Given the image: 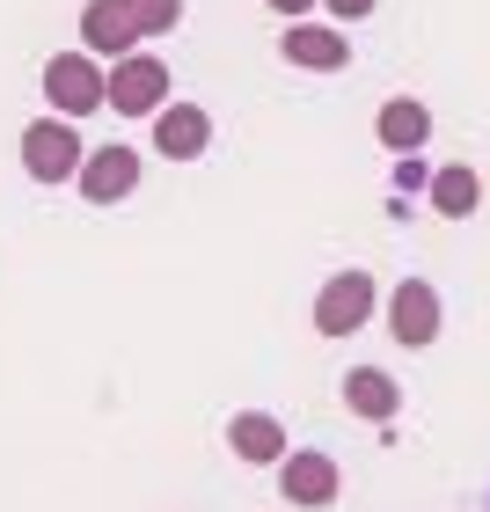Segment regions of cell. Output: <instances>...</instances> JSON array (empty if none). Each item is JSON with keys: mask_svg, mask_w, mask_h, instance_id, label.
<instances>
[{"mask_svg": "<svg viewBox=\"0 0 490 512\" xmlns=\"http://www.w3.org/2000/svg\"><path fill=\"white\" fill-rule=\"evenodd\" d=\"M110 96V74L96 66V52H59L44 59V103L59 110V118H96Z\"/></svg>", "mask_w": 490, "mask_h": 512, "instance_id": "cell-1", "label": "cell"}, {"mask_svg": "<svg viewBox=\"0 0 490 512\" xmlns=\"http://www.w3.org/2000/svg\"><path fill=\"white\" fill-rule=\"evenodd\" d=\"M81 132L74 118H59V110H44L37 125H22V169H30V183H66L81 169Z\"/></svg>", "mask_w": 490, "mask_h": 512, "instance_id": "cell-2", "label": "cell"}, {"mask_svg": "<svg viewBox=\"0 0 490 512\" xmlns=\"http://www.w3.org/2000/svg\"><path fill=\"white\" fill-rule=\"evenodd\" d=\"M103 103L118 110V118H154V110L169 103V66L132 44L125 59H110V96Z\"/></svg>", "mask_w": 490, "mask_h": 512, "instance_id": "cell-3", "label": "cell"}, {"mask_svg": "<svg viewBox=\"0 0 490 512\" xmlns=\"http://www.w3.org/2000/svg\"><path fill=\"white\" fill-rule=\"evenodd\" d=\"M439 286L432 278H403V286L388 293V330H395V344H410V352H425V344L439 337Z\"/></svg>", "mask_w": 490, "mask_h": 512, "instance_id": "cell-4", "label": "cell"}, {"mask_svg": "<svg viewBox=\"0 0 490 512\" xmlns=\"http://www.w3.org/2000/svg\"><path fill=\"white\" fill-rule=\"evenodd\" d=\"M373 300H381V293H373L366 271H337L330 286L315 293V330H322V337H352L359 322L373 315Z\"/></svg>", "mask_w": 490, "mask_h": 512, "instance_id": "cell-5", "label": "cell"}, {"mask_svg": "<svg viewBox=\"0 0 490 512\" xmlns=\"http://www.w3.org/2000/svg\"><path fill=\"white\" fill-rule=\"evenodd\" d=\"M74 183H81L88 205H125L139 191V154L132 147H96V154H81Z\"/></svg>", "mask_w": 490, "mask_h": 512, "instance_id": "cell-6", "label": "cell"}, {"mask_svg": "<svg viewBox=\"0 0 490 512\" xmlns=\"http://www.w3.org/2000/svg\"><path fill=\"white\" fill-rule=\"evenodd\" d=\"M205 147H213V118L198 103H161L154 110V154L161 161H198Z\"/></svg>", "mask_w": 490, "mask_h": 512, "instance_id": "cell-7", "label": "cell"}, {"mask_svg": "<svg viewBox=\"0 0 490 512\" xmlns=\"http://www.w3.org/2000/svg\"><path fill=\"white\" fill-rule=\"evenodd\" d=\"M278 52H286V66H308V74H344V66H352V44H344V30H330V22H293V30L278 37Z\"/></svg>", "mask_w": 490, "mask_h": 512, "instance_id": "cell-8", "label": "cell"}, {"mask_svg": "<svg viewBox=\"0 0 490 512\" xmlns=\"http://www.w3.org/2000/svg\"><path fill=\"white\" fill-rule=\"evenodd\" d=\"M278 491L293 505H330L337 498V461L330 454H278Z\"/></svg>", "mask_w": 490, "mask_h": 512, "instance_id": "cell-9", "label": "cell"}, {"mask_svg": "<svg viewBox=\"0 0 490 512\" xmlns=\"http://www.w3.org/2000/svg\"><path fill=\"white\" fill-rule=\"evenodd\" d=\"M81 44H88L96 59H125L132 44H139L125 0H88V8H81Z\"/></svg>", "mask_w": 490, "mask_h": 512, "instance_id": "cell-10", "label": "cell"}, {"mask_svg": "<svg viewBox=\"0 0 490 512\" xmlns=\"http://www.w3.org/2000/svg\"><path fill=\"white\" fill-rule=\"evenodd\" d=\"M344 403H352L366 425H388V417L403 410V388H395L381 366H352V374H344Z\"/></svg>", "mask_w": 490, "mask_h": 512, "instance_id": "cell-11", "label": "cell"}, {"mask_svg": "<svg viewBox=\"0 0 490 512\" xmlns=\"http://www.w3.org/2000/svg\"><path fill=\"white\" fill-rule=\"evenodd\" d=\"M227 447H235V461H256V469H264V461L286 454V425H278L271 410H242L235 425H227Z\"/></svg>", "mask_w": 490, "mask_h": 512, "instance_id": "cell-12", "label": "cell"}, {"mask_svg": "<svg viewBox=\"0 0 490 512\" xmlns=\"http://www.w3.org/2000/svg\"><path fill=\"white\" fill-rule=\"evenodd\" d=\"M373 132H381V147H395V154H417V147L432 139V110L417 103V96H395V103H381Z\"/></svg>", "mask_w": 490, "mask_h": 512, "instance_id": "cell-13", "label": "cell"}, {"mask_svg": "<svg viewBox=\"0 0 490 512\" xmlns=\"http://www.w3.org/2000/svg\"><path fill=\"white\" fill-rule=\"evenodd\" d=\"M476 205H483V183H476V169H439V176H432V213L469 220Z\"/></svg>", "mask_w": 490, "mask_h": 512, "instance_id": "cell-14", "label": "cell"}, {"mask_svg": "<svg viewBox=\"0 0 490 512\" xmlns=\"http://www.w3.org/2000/svg\"><path fill=\"white\" fill-rule=\"evenodd\" d=\"M125 15H132L139 37H169L183 22V0H125Z\"/></svg>", "mask_w": 490, "mask_h": 512, "instance_id": "cell-15", "label": "cell"}, {"mask_svg": "<svg viewBox=\"0 0 490 512\" xmlns=\"http://www.w3.org/2000/svg\"><path fill=\"white\" fill-rule=\"evenodd\" d=\"M395 161H403V169H395V191H425V161H417V154H395Z\"/></svg>", "mask_w": 490, "mask_h": 512, "instance_id": "cell-16", "label": "cell"}, {"mask_svg": "<svg viewBox=\"0 0 490 512\" xmlns=\"http://www.w3.org/2000/svg\"><path fill=\"white\" fill-rule=\"evenodd\" d=\"M330 15H344V22H359V15H373V0H322Z\"/></svg>", "mask_w": 490, "mask_h": 512, "instance_id": "cell-17", "label": "cell"}, {"mask_svg": "<svg viewBox=\"0 0 490 512\" xmlns=\"http://www.w3.org/2000/svg\"><path fill=\"white\" fill-rule=\"evenodd\" d=\"M271 8H278V15H308L315 0H271Z\"/></svg>", "mask_w": 490, "mask_h": 512, "instance_id": "cell-18", "label": "cell"}]
</instances>
